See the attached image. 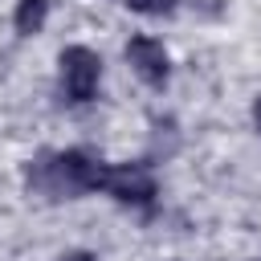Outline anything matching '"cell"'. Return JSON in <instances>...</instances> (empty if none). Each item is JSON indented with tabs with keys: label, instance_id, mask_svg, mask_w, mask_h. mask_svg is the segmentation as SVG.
I'll list each match as a JSON object with an SVG mask.
<instances>
[{
	"label": "cell",
	"instance_id": "6da1fadb",
	"mask_svg": "<svg viewBox=\"0 0 261 261\" xmlns=\"http://www.w3.org/2000/svg\"><path fill=\"white\" fill-rule=\"evenodd\" d=\"M106 167L110 163H102L98 155H90L82 147H65V151H53L29 167V188L49 200H82V196L102 192Z\"/></svg>",
	"mask_w": 261,
	"mask_h": 261
},
{
	"label": "cell",
	"instance_id": "7a4b0ae2",
	"mask_svg": "<svg viewBox=\"0 0 261 261\" xmlns=\"http://www.w3.org/2000/svg\"><path fill=\"white\" fill-rule=\"evenodd\" d=\"M57 86L69 106H90L102 90V57L90 45H65L57 53Z\"/></svg>",
	"mask_w": 261,
	"mask_h": 261
},
{
	"label": "cell",
	"instance_id": "3957f363",
	"mask_svg": "<svg viewBox=\"0 0 261 261\" xmlns=\"http://www.w3.org/2000/svg\"><path fill=\"white\" fill-rule=\"evenodd\" d=\"M102 196H110V200L122 204V208L147 212V208H155V200H159V179H155L151 163H110V167H106Z\"/></svg>",
	"mask_w": 261,
	"mask_h": 261
},
{
	"label": "cell",
	"instance_id": "277c9868",
	"mask_svg": "<svg viewBox=\"0 0 261 261\" xmlns=\"http://www.w3.org/2000/svg\"><path fill=\"white\" fill-rule=\"evenodd\" d=\"M122 57H126L130 73H135L143 86L163 90V86L171 82V53H167V45H163L159 37H151V33H135V37L122 45Z\"/></svg>",
	"mask_w": 261,
	"mask_h": 261
},
{
	"label": "cell",
	"instance_id": "5b68a950",
	"mask_svg": "<svg viewBox=\"0 0 261 261\" xmlns=\"http://www.w3.org/2000/svg\"><path fill=\"white\" fill-rule=\"evenodd\" d=\"M49 12H53V0H16V8H12V29H16L20 37H37V33H45Z\"/></svg>",
	"mask_w": 261,
	"mask_h": 261
},
{
	"label": "cell",
	"instance_id": "8992f818",
	"mask_svg": "<svg viewBox=\"0 0 261 261\" xmlns=\"http://www.w3.org/2000/svg\"><path fill=\"white\" fill-rule=\"evenodd\" d=\"M135 16H151V20H159V16H171L175 8H179V0H122Z\"/></svg>",
	"mask_w": 261,
	"mask_h": 261
},
{
	"label": "cell",
	"instance_id": "52a82bcc",
	"mask_svg": "<svg viewBox=\"0 0 261 261\" xmlns=\"http://www.w3.org/2000/svg\"><path fill=\"white\" fill-rule=\"evenodd\" d=\"M57 261H98V257H94L90 249H69V253H61Z\"/></svg>",
	"mask_w": 261,
	"mask_h": 261
},
{
	"label": "cell",
	"instance_id": "ba28073f",
	"mask_svg": "<svg viewBox=\"0 0 261 261\" xmlns=\"http://www.w3.org/2000/svg\"><path fill=\"white\" fill-rule=\"evenodd\" d=\"M249 114H253V126H257V135H261V94L253 98V110H249Z\"/></svg>",
	"mask_w": 261,
	"mask_h": 261
}]
</instances>
